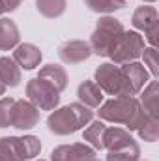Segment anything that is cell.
<instances>
[{"instance_id": "1", "label": "cell", "mask_w": 159, "mask_h": 161, "mask_svg": "<svg viewBox=\"0 0 159 161\" xmlns=\"http://www.w3.org/2000/svg\"><path fill=\"white\" fill-rule=\"evenodd\" d=\"M99 118L105 122H114V124H123L129 131H137L140 125H144L150 118L144 107L140 105L139 99L133 96L125 97H112L105 101L99 107Z\"/></svg>"}, {"instance_id": "2", "label": "cell", "mask_w": 159, "mask_h": 161, "mask_svg": "<svg viewBox=\"0 0 159 161\" xmlns=\"http://www.w3.org/2000/svg\"><path fill=\"white\" fill-rule=\"evenodd\" d=\"M94 118V111L82 103H71L68 107L54 109L49 118H47V127L54 135H71L79 131L80 127L88 125Z\"/></svg>"}, {"instance_id": "3", "label": "cell", "mask_w": 159, "mask_h": 161, "mask_svg": "<svg viewBox=\"0 0 159 161\" xmlns=\"http://www.w3.org/2000/svg\"><path fill=\"white\" fill-rule=\"evenodd\" d=\"M125 32L123 25L114 17H101L92 32L90 38V49L92 53L99 54V56H109L111 51L114 49L116 41L122 38V34Z\"/></svg>"}, {"instance_id": "4", "label": "cell", "mask_w": 159, "mask_h": 161, "mask_svg": "<svg viewBox=\"0 0 159 161\" xmlns=\"http://www.w3.org/2000/svg\"><path fill=\"white\" fill-rule=\"evenodd\" d=\"M94 82L101 88V92H107L109 96H114V97H125V96H133L131 92V86L125 79L122 68L112 64V62H107V64H101L96 73H94Z\"/></svg>"}, {"instance_id": "5", "label": "cell", "mask_w": 159, "mask_h": 161, "mask_svg": "<svg viewBox=\"0 0 159 161\" xmlns=\"http://www.w3.org/2000/svg\"><path fill=\"white\" fill-rule=\"evenodd\" d=\"M144 51V40L140 34L137 32H123L122 38L116 41L114 49L111 51L109 58L112 60V64L116 66H123L129 62H137V58L142 54Z\"/></svg>"}, {"instance_id": "6", "label": "cell", "mask_w": 159, "mask_h": 161, "mask_svg": "<svg viewBox=\"0 0 159 161\" xmlns=\"http://www.w3.org/2000/svg\"><path fill=\"white\" fill-rule=\"evenodd\" d=\"M28 101H32L41 111H54L60 103V92L43 79H30L26 84Z\"/></svg>"}, {"instance_id": "7", "label": "cell", "mask_w": 159, "mask_h": 161, "mask_svg": "<svg viewBox=\"0 0 159 161\" xmlns=\"http://www.w3.org/2000/svg\"><path fill=\"white\" fill-rule=\"evenodd\" d=\"M40 122V109L28 99H15L11 107V125L17 129H32Z\"/></svg>"}, {"instance_id": "8", "label": "cell", "mask_w": 159, "mask_h": 161, "mask_svg": "<svg viewBox=\"0 0 159 161\" xmlns=\"http://www.w3.org/2000/svg\"><path fill=\"white\" fill-rule=\"evenodd\" d=\"M96 156V150L84 142L56 146L51 154V161H88Z\"/></svg>"}, {"instance_id": "9", "label": "cell", "mask_w": 159, "mask_h": 161, "mask_svg": "<svg viewBox=\"0 0 159 161\" xmlns=\"http://www.w3.org/2000/svg\"><path fill=\"white\" fill-rule=\"evenodd\" d=\"M92 54L90 43L82 40H69L60 45L58 49V56L64 64H80L84 60H88Z\"/></svg>"}, {"instance_id": "10", "label": "cell", "mask_w": 159, "mask_h": 161, "mask_svg": "<svg viewBox=\"0 0 159 161\" xmlns=\"http://www.w3.org/2000/svg\"><path fill=\"white\" fill-rule=\"evenodd\" d=\"M41 58L43 54L40 47H36L34 43H21L13 51V60L17 62L19 68H25V69H34L36 66H40Z\"/></svg>"}, {"instance_id": "11", "label": "cell", "mask_w": 159, "mask_h": 161, "mask_svg": "<svg viewBox=\"0 0 159 161\" xmlns=\"http://www.w3.org/2000/svg\"><path fill=\"white\" fill-rule=\"evenodd\" d=\"M122 71H123L125 79H127L129 86H131L133 96L139 94V92L144 88V84L150 80V73H148V69H146L140 62H129V64H123V66H122Z\"/></svg>"}, {"instance_id": "12", "label": "cell", "mask_w": 159, "mask_h": 161, "mask_svg": "<svg viewBox=\"0 0 159 161\" xmlns=\"http://www.w3.org/2000/svg\"><path fill=\"white\" fill-rule=\"evenodd\" d=\"M135 142L133 137L129 135L127 129H122V127H105L103 131V148H107L109 152L112 150H120L127 144Z\"/></svg>"}, {"instance_id": "13", "label": "cell", "mask_w": 159, "mask_h": 161, "mask_svg": "<svg viewBox=\"0 0 159 161\" xmlns=\"http://www.w3.org/2000/svg\"><path fill=\"white\" fill-rule=\"evenodd\" d=\"M131 23L137 30H142V32H148L150 28H154L156 25H159V15L157 9L154 6H140L135 9L133 17H131Z\"/></svg>"}, {"instance_id": "14", "label": "cell", "mask_w": 159, "mask_h": 161, "mask_svg": "<svg viewBox=\"0 0 159 161\" xmlns=\"http://www.w3.org/2000/svg\"><path fill=\"white\" fill-rule=\"evenodd\" d=\"M0 161H26L21 137H2L0 139Z\"/></svg>"}, {"instance_id": "15", "label": "cell", "mask_w": 159, "mask_h": 161, "mask_svg": "<svg viewBox=\"0 0 159 161\" xmlns=\"http://www.w3.org/2000/svg\"><path fill=\"white\" fill-rule=\"evenodd\" d=\"M77 96H79L80 103L86 105V107H90V109L99 107L101 101H103V92H101V88H99L94 80H84V82H80L79 88H77Z\"/></svg>"}, {"instance_id": "16", "label": "cell", "mask_w": 159, "mask_h": 161, "mask_svg": "<svg viewBox=\"0 0 159 161\" xmlns=\"http://www.w3.org/2000/svg\"><path fill=\"white\" fill-rule=\"evenodd\" d=\"M19 28L17 25L8 19V17H2L0 19V51H11L19 45Z\"/></svg>"}, {"instance_id": "17", "label": "cell", "mask_w": 159, "mask_h": 161, "mask_svg": "<svg viewBox=\"0 0 159 161\" xmlns=\"http://www.w3.org/2000/svg\"><path fill=\"white\" fill-rule=\"evenodd\" d=\"M38 79H43L47 80L49 84H52L58 92H62L66 86H68V73L62 66L58 64H47L43 66L38 73Z\"/></svg>"}, {"instance_id": "18", "label": "cell", "mask_w": 159, "mask_h": 161, "mask_svg": "<svg viewBox=\"0 0 159 161\" xmlns=\"http://www.w3.org/2000/svg\"><path fill=\"white\" fill-rule=\"evenodd\" d=\"M0 82L8 88H15L21 82V68L17 66V62L9 56H2L0 58Z\"/></svg>"}, {"instance_id": "19", "label": "cell", "mask_w": 159, "mask_h": 161, "mask_svg": "<svg viewBox=\"0 0 159 161\" xmlns=\"http://www.w3.org/2000/svg\"><path fill=\"white\" fill-rule=\"evenodd\" d=\"M157 99H159V84H157V80H150L139 101L144 107V111L148 113V116H152V118H159Z\"/></svg>"}, {"instance_id": "20", "label": "cell", "mask_w": 159, "mask_h": 161, "mask_svg": "<svg viewBox=\"0 0 159 161\" xmlns=\"http://www.w3.org/2000/svg\"><path fill=\"white\" fill-rule=\"evenodd\" d=\"M103 131H105V124L103 122H92L84 133H82V139L94 148V150H103Z\"/></svg>"}, {"instance_id": "21", "label": "cell", "mask_w": 159, "mask_h": 161, "mask_svg": "<svg viewBox=\"0 0 159 161\" xmlns=\"http://www.w3.org/2000/svg\"><path fill=\"white\" fill-rule=\"evenodd\" d=\"M66 0H36V8L43 17L56 19L66 11Z\"/></svg>"}, {"instance_id": "22", "label": "cell", "mask_w": 159, "mask_h": 161, "mask_svg": "<svg viewBox=\"0 0 159 161\" xmlns=\"http://www.w3.org/2000/svg\"><path fill=\"white\" fill-rule=\"evenodd\" d=\"M84 4L96 13H114L125 6V0H84Z\"/></svg>"}, {"instance_id": "23", "label": "cell", "mask_w": 159, "mask_h": 161, "mask_svg": "<svg viewBox=\"0 0 159 161\" xmlns=\"http://www.w3.org/2000/svg\"><path fill=\"white\" fill-rule=\"evenodd\" d=\"M140 156V148L137 142H131L120 150H112L107 154V161H137Z\"/></svg>"}, {"instance_id": "24", "label": "cell", "mask_w": 159, "mask_h": 161, "mask_svg": "<svg viewBox=\"0 0 159 161\" xmlns=\"http://www.w3.org/2000/svg\"><path fill=\"white\" fill-rule=\"evenodd\" d=\"M139 137L140 139H144V141H148V142H156L159 137V118H148L144 125H140L139 129Z\"/></svg>"}, {"instance_id": "25", "label": "cell", "mask_w": 159, "mask_h": 161, "mask_svg": "<svg viewBox=\"0 0 159 161\" xmlns=\"http://www.w3.org/2000/svg\"><path fill=\"white\" fill-rule=\"evenodd\" d=\"M21 144H23V150H25V156H26V161L28 159H34L41 150V142L38 137L34 135H25L21 137Z\"/></svg>"}, {"instance_id": "26", "label": "cell", "mask_w": 159, "mask_h": 161, "mask_svg": "<svg viewBox=\"0 0 159 161\" xmlns=\"http://www.w3.org/2000/svg\"><path fill=\"white\" fill-rule=\"evenodd\" d=\"M13 97H4L0 99V127H9L11 125V107H13Z\"/></svg>"}, {"instance_id": "27", "label": "cell", "mask_w": 159, "mask_h": 161, "mask_svg": "<svg viewBox=\"0 0 159 161\" xmlns=\"http://www.w3.org/2000/svg\"><path fill=\"white\" fill-rule=\"evenodd\" d=\"M140 56H144V64H142V66H148L146 69H148L154 77H157V73H159V69H157V49H156V47L144 49Z\"/></svg>"}, {"instance_id": "28", "label": "cell", "mask_w": 159, "mask_h": 161, "mask_svg": "<svg viewBox=\"0 0 159 161\" xmlns=\"http://www.w3.org/2000/svg\"><path fill=\"white\" fill-rule=\"evenodd\" d=\"M4 4H6L8 11H13V9H17L21 6V0H4Z\"/></svg>"}, {"instance_id": "29", "label": "cell", "mask_w": 159, "mask_h": 161, "mask_svg": "<svg viewBox=\"0 0 159 161\" xmlns=\"http://www.w3.org/2000/svg\"><path fill=\"white\" fill-rule=\"evenodd\" d=\"M6 11H8V9H6V4H4V0H0V15L6 13Z\"/></svg>"}, {"instance_id": "30", "label": "cell", "mask_w": 159, "mask_h": 161, "mask_svg": "<svg viewBox=\"0 0 159 161\" xmlns=\"http://www.w3.org/2000/svg\"><path fill=\"white\" fill-rule=\"evenodd\" d=\"M4 92H6V86H4V84L0 82V96H4Z\"/></svg>"}, {"instance_id": "31", "label": "cell", "mask_w": 159, "mask_h": 161, "mask_svg": "<svg viewBox=\"0 0 159 161\" xmlns=\"http://www.w3.org/2000/svg\"><path fill=\"white\" fill-rule=\"evenodd\" d=\"M88 161H101V159H97V158L94 156V158H90V159H88Z\"/></svg>"}, {"instance_id": "32", "label": "cell", "mask_w": 159, "mask_h": 161, "mask_svg": "<svg viewBox=\"0 0 159 161\" xmlns=\"http://www.w3.org/2000/svg\"><path fill=\"white\" fill-rule=\"evenodd\" d=\"M144 2H156V0H144Z\"/></svg>"}, {"instance_id": "33", "label": "cell", "mask_w": 159, "mask_h": 161, "mask_svg": "<svg viewBox=\"0 0 159 161\" xmlns=\"http://www.w3.org/2000/svg\"><path fill=\"white\" fill-rule=\"evenodd\" d=\"M40 161H45V159H40Z\"/></svg>"}, {"instance_id": "34", "label": "cell", "mask_w": 159, "mask_h": 161, "mask_svg": "<svg viewBox=\"0 0 159 161\" xmlns=\"http://www.w3.org/2000/svg\"><path fill=\"white\" fill-rule=\"evenodd\" d=\"M137 161H139V159H137Z\"/></svg>"}]
</instances>
